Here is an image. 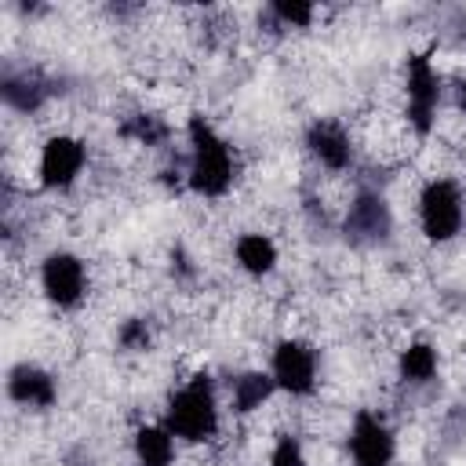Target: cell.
Listing matches in <instances>:
<instances>
[{"label": "cell", "mask_w": 466, "mask_h": 466, "mask_svg": "<svg viewBox=\"0 0 466 466\" xmlns=\"http://www.w3.org/2000/svg\"><path fill=\"white\" fill-rule=\"evenodd\" d=\"M269 15L288 29H302L313 22V7L302 0H277V4H269Z\"/></svg>", "instance_id": "2e32d148"}, {"label": "cell", "mask_w": 466, "mask_h": 466, "mask_svg": "<svg viewBox=\"0 0 466 466\" xmlns=\"http://www.w3.org/2000/svg\"><path fill=\"white\" fill-rule=\"evenodd\" d=\"M87 164V146L76 135H51L40 146V160H36V175L44 189H69Z\"/></svg>", "instance_id": "52a82bcc"}, {"label": "cell", "mask_w": 466, "mask_h": 466, "mask_svg": "<svg viewBox=\"0 0 466 466\" xmlns=\"http://www.w3.org/2000/svg\"><path fill=\"white\" fill-rule=\"evenodd\" d=\"M306 149L309 157L328 167V171H346L353 164V142H350V131L339 124V120H328V116H317L309 127H306Z\"/></svg>", "instance_id": "9c48e42d"}, {"label": "cell", "mask_w": 466, "mask_h": 466, "mask_svg": "<svg viewBox=\"0 0 466 466\" xmlns=\"http://www.w3.org/2000/svg\"><path fill=\"white\" fill-rule=\"evenodd\" d=\"M455 106L466 113V80H459V84H455Z\"/></svg>", "instance_id": "ffe728a7"}, {"label": "cell", "mask_w": 466, "mask_h": 466, "mask_svg": "<svg viewBox=\"0 0 466 466\" xmlns=\"http://www.w3.org/2000/svg\"><path fill=\"white\" fill-rule=\"evenodd\" d=\"M390 229H393L390 204H386L379 193H371V189L357 193L353 204H350V211H346V233H350L353 240L375 244V240H386Z\"/></svg>", "instance_id": "30bf717a"}, {"label": "cell", "mask_w": 466, "mask_h": 466, "mask_svg": "<svg viewBox=\"0 0 466 466\" xmlns=\"http://www.w3.org/2000/svg\"><path fill=\"white\" fill-rule=\"evenodd\" d=\"M466 226V193L455 178H430L419 189V229L433 244H448Z\"/></svg>", "instance_id": "3957f363"}, {"label": "cell", "mask_w": 466, "mask_h": 466, "mask_svg": "<svg viewBox=\"0 0 466 466\" xmlns=\"http://www.w3.org/2000/svg\"><path fill=\"white\" fill-rule=\"evenodd\" d=\"M269 466H309L302 441L291 437V433L277 437V444H273V451H269Z\"/></svg>", "instance_id": "e0dca14e"}, {"label": "cell", "mask_w": 466, "mask_h": 466, "mask_svg": "<svg viewBox=\"0 0 466 466\" xmlns=\"http://www.w3.org/2000/svg\"><path fill=\"white\" fill-rule=\"evenodd\" d=\"M116 339H120V346L124 350H146L149 346V328H146V320H138V317H131V320H124L120 324V331H116Z\"/></svg>", "instance_id": "d6986e66"}, {"label": "cell", "mask_w": 466, "mask_h": 466, "mask_svg": "<svg viewBox=\"0 0 466 466\" xmlns=\"http://www.w3.org/2000/svg\"><path fill=\"white\" fill-rule=\"evenodd\" d=\"M273 393H277V382L269 371H240L229 382V408L237 415H248V411H258Z\"/></svg>", "instance_id": "5bb4252c"}, {"label": "cell", "mask_w": 466, "mask_h": 466, "mask_svg": "<svg viewBox=\"0 0 466 466\" xmlns=\"http://www.w3.org/2000/svg\"><path fill=\"white\" fill-rule=\"evenodd\" d=\"M437 368H441V357H437V350H433L430 342H411V346H404L400 357H397L400 379H404V382H415V386L430 382V379L437 375Z\"/></svg>", "instance_id": "9a60e30c"}, {"label": "cell", "mask_w": 466, "mask_h": 466, "mask_svg": "<svg viewBox=\"0 0 466 466\" xmlns=\"http://www.w3.org/2000/svg\"><path fill=\"white\" fill-rule=\"evenodd\" d=\"M127 135H135L138 142H146V146H157V142H164L167 138V127L157 120V116H135V124H127L124 127Z\"/></svg>", "instance_id": "ac0fdd59"}, {"label": "cell", "mask_w": 466, "mask_h": 466, "mask_svg": "<svg viewBox=\"0 0 466 466\" xmlns=\"http://www.w3.org/2000/svg\"><path fill=\"white\" fill-rule=\"evenodd\" d=\"M189 167H186V186L197 197H222L229 193L233 178H237V157L233 146L204 120V116H189Z\"/></svg>", "instance_id": "6da1fadb"}, {"label": "cell", "mask_w": 466, "mask_h": 466, "mask_svg": "<svg viewBox=\"0 0 466 466\" xmlns=\"http://www.w3.org/2000/svg\"><path fill=\"white\" fill-rule=\"evenodd\" d=\"M404 91H408V124L419 135H430L433 116H437V102H441V76H437L430 55H411L408 58Z\"/></svg>", "instance_id": "ba28073f"}, {"label": "cell", "mask_w": 466, "mask_h": 466, "mask_svg": "<svg viewBox=\"0 0 466 466\" xmlns=\"http://www.w3.org/2000/svg\"><path fill=\"white\" fill-rule=\"evenodd\" d=\"M346 448H350L353 466H393V459H397V437H393V430L386 426L382 415H375L368 408H360L353 415Z\"/></svg>", "instance_id": "8992f818"}, {"label": "cell", "mask_w": 466, "mask_h": 466, "mask_svg": "<svg viewBox=\"0 0 466 466\" xmlns=\"http://www.w3.org/2000/svg\"><path fill=\"white\" fill-rule=\"evenodd\" d=\"M233 258H237V266H240L248 277H266V273L277 269L280 251H277V244H273L269 233L248 229V233L237 237V244H233Z\"/></svg>", "instance_id": "7c38bea8"}, {"label": "cell", "mask_w": 466, "mask_h": 466, "mask_svg": "<svg viewBox=\"0 0 466 466\" xmlns=\"http://www.w3.org/2000/svg\"><path fill=\"white\" fill-rule=\"evenodd\" d=\"M160 422H164L178 441H186V444L211 441V437L218 433V397H215L211 375H193L189 382H182V386L167 397Z\"/></svg>", "instance_id": "7a4b0ae2"}, {"label": "cell", "mask_w": 466, "mask_h": 466, "mask_svg": "<svg viewBox=\"0 0 466 466\" xmlns=\"http://www.w3.org/2000/svg\"><path fill=\"white\" fill-rule=\"evenodd\" d=\"M40 291L51 306L73 309L87 295V262L73 251H51L40 262Z\"/></svg>", "instance_id": "5b68a950"}, {"label": "cell", "mask_w": 466, "mask_h": 466, "mask_svg": "<svg viewBox=\"0 0 466 466\" xmlns=\"http://www.w3.org/2000/svg\"><path fill=\"white\" fill-rule=\"evenodd\" d=\"M269 375L280 393L309 397L317 390V350L302 339H280L269 353Z\"/></svg>", "instance_id": "277c9868"}, {"label": "cell", "mask_w": 466, "mask_h": 466, "mask_svg": "<svg viewBox=\"0 0 466 466\" xmlns=\"http://www.w3.org/2000/svg\"><path fill=\"white\" fill-rule=\"evenodd\" d=\"M175 441H178V437H175L164 422H146V426H138V430H135V441H131L138 466H171V462H175Z\"/></svg>", "instance_id": "4fadbf2b"}, {"label": "cell", "mask_w": 466, "mask_h": 466, "mask_svg": "<svg viewBox=\"0 0 466 466\" xmlns=\"http://www.w3.org/2000/svg\"><path fill=\"white\" fill-rule=\"evenodd\" d=\"M7 397H11L15 404H22V408L44 411V408H51V404L58 400V382H55V375L44 371L40 364L22 360V364H15V368L7 371Z\"/></svg>", "instance_id": "8fae6325"}]
</instances>
